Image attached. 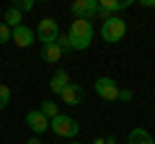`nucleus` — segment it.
<instances>
[{
	"mask_svg": "<svg viewBox=\"0 0 155 144\" xmlns=\"http://www.w3.org/2000/svg\"><path fill=\"white\" fill-rule=\"evenodd\" d=\"M93 23L88 21V18H75V21L70 23V28H67V39H70V49L75 52H83L91 46V41H93Z\"/></svg>",
	"mask_w": 155,
	"mask_h": 144,
	"instance_id": "f257e3e1",
	"label": "nucleus"
},
{
	"mask_svg": "<svg viewBox=\"0 0 155 144\" xmlns=\"http://www.w3.org/2000/svg\"><path fill=\"white\" fill-rule=\"evenodd\" d=\"M101 39L106 44H116V41L124 39V33H127V21L122 16H109L104 23H101Z\"/></svg>",
	"mask_w": 155,
	"mask_h": 144,
	"instance_id": "f03ea898",
	"label": "nucleus"
},
{
	"mask_svg": "<svg viewBox=\"0 0 155 144\" xmlns=\"http://www.w3.org/2000/svg\"><path fill=\"white\" fill-rule=\"evenodd\" d=\"M49 129L52 134H57V136L62 139H75L78 131H80V126H78V121L72 116H65V113H60V116H54L49 121Z\"/></svg>",
	"mask_w": 155,
	"mask_h": 144,
	"instance_id": "7ed1b4c3",
	"label": "nucleus"
},
{
	"mask_svg": "<svg viewBox=\"0 0 155 144\" xmlns=\"http://www.w3.org/2000/svg\"><path fill=\"white\" fill-rule=\"evenodd\" d=\"M34 33H36V41H41V46L44 44H54L57 36H60V26H57L54 18H41Z\"/></svg>",
	"mask_w": 155,
	"mask_h": 144,
	"instance_id": "20e7f679",
	"label": "nucleus"
},
{
	"mask_svg": "<svg viewBox=\"0 0 155 144\" xmlns=\"http://www.w3.org/2000/svg\"><path fill=\"white\" fill-rule=\"evenodd\" d=\"M93 88H96V95L101 100H106V103H114L119 98V83L114 77H98L93 83Z\"/></svg>",
	"mask_w": 155,
	"mask_h": 144,
	"instance_id": "39448f33",
	"label": "nucleus"
},
{
	"mask_svg": "<svg viewBox=\"0 0 155 144\" xmlns=\"http://www.w3.org/2000/svg\"><path fill=\"white\" fill-rule=\"evenodd\" d=\"M129 5H132V0H98V13L96 16H101L106 21L109 16H116V13H122Z\"/></svg>",
	"mask_w": 155,
	"mask_h": 144,
	"instance_id": "423d86ee",
	"label": "nucleus"
},
{
	"mask_svg": "<svg viewBox=\"0 0 155 144\" xmlns=\"http://www.w3.org/2000/svg\"><path fill=\"white\" fill-rule=\"evenodd\" d=\"M70 13L75 18H93L96 13H98V0H75L70 5Z\"/></svg>",
	"mask_w": 155,
	"mask_h": 144,
	"instance_id": "0eeeda50",
	"label": "nucleus"
},
{
	"mask_svg": "<svg viewBox=\"0 0 155 144\" xmlns=\"http://www.w3.org/2000/svg\"><path fill=\"white\" fill-rule=\"evenodd\" d=\"M11 41L16 46H21V49H26V46H31L34 41H36V33H34V28H28L26 23H21L18 28L11 31Z\"/></svg>",
	"mask_w": 155,
	"mask_h": 144,
	"instance_id": "6e6552de",
	"label": "nucleus"
},
{
	"mask_svg": "<svg viewBox=\"0 0 155 144\" xmlns=\"http://www.w3.org/2000/svg\"><path fill=\"white\" fill-rule=\"evenodd\" d=\"M60 98H62V103H67V105H80V103H83V98H85V90H83V85L70 83L60 93Z\"/></svg>",
	"mask_w": 155,
	"mask_h": 144,
	"instance_id": "1a4fd4ad",
	"label": "nucleus"
},
{
	"mask_svg": "<svg viewBox=\"0 0 155 144\" xmlns=\"http://www.w3.org/2000/svg\"><path fill=\"white\" fill-rule=\"evenodd\" d=\"M26 124H28V129H31L34 134H44L47 129H49V118L39 111V108H36V111H28V113H26Z\"/></svg>",
	"mask_w": 155,
	"mask_h": 144,
	"instance_id": "9d476101",
	"label": "nucleus"
},
{
	"mask_svg": "<svg viewBox=\"0 0 155 144\" xmlns=\"http://www.w3.org/2000/svg\"><path fill=\"white\" fill-rule=\"evenodd\" d=\"M67 85H70V75H67V70H57L54 75H52V80H49V90L54 95H60Z\"/></svg>",
	"mask_w": 155,
	"mask_h": 144,
	"instance_id": "9b49d317",
	"label": "nucleus"
},
{
	"mask_svg": "<svg viewBox=\"0 0 155 144\" xmlns=\"http://www.w3.org/2000/svg\"><path fill=\"white\" fill-rule=\"evenodd\" d=\"M62 54H65V52L57 46V41H54V44H44V46H41V59L49 62V64L60 62V59H62Z\"/></svg>",
	"mask_w": 155,
	"mask_h": 144,
	"instance_id": "f8f14e48",
	"label": "nucleus"
},
{
	"mask_svg": "<svg viewBox=\"0 0 155 144\" xmlns=\"http://www.w3.org/2000/svg\"><path fill=\"white\" fill-rule=\"evenodd\" d=\"M129 144H155V139H153V134H150L147 129L137 126V129L129 131Z\"/></svg>",
	"mask_w": 155,
	"mask_h": 144,
	"instance_id": "ddd939ff",
	"label": "nucleus"
},
{
	"mask_svg": "<svg viewBox=\"0 0 155 144\" xmlns=\"http://www.w3.org/2000/svg\"><path fill=\"white\" fill-rule=\"evenodd\" d=\"M21 21H23V16L16 11V8H8V11H5V21H3V23H5V26L11 28V31L21 26Z\"/></svg>",
	"mask_w": 155,
	"mask_h": 144,
	"instance_id": "4468645a",
	"label": "nucleus"
},
{
	"mask_svg": "<svg viewBox=\"0 0 155 144\" xmlns=\"http://www.w3.org/2000/svg\"><path fill=\"white\" fill-rule=\"evenodd\" d=\"M39 111H41V113H44V116H47V118L52 121L54 116H60V105H57L54 100H44V103L39 105Z\"/></svg>",
	"mask_w": 155,
	"mask_h": 144,
	"instance_id": "2eb2a0df",
	"label": "nucleus"
},
{
	"mask_svg": "<svg viewBox=\"0 0 155 144\" xmlns=\"http://www.w3.org/2000/svg\"><path fill=\"white\" fill-rule=\"evenodd\" d=\"M8 103H11V88L0 83V111H3V108H8Z\"/></svg>",
	"mask_w": 155,
	"mask_h": 144,
	"instance_id": "dca6fc26",
	"label": "nucleus"
},
{
	"mask_svg": "<svg viewBox=\"0 0 155 144\" xmlns=\"http://www.w3.org/2000/svg\"><path fill=\"white\" fill-rule=\"evenodd\" d=\"M13 8H16L18 13H28V11H34V0H16V3H13Z\"/></svg>",
	"mask_w": 155,
	"mask_h": 144,
	"instance_id": "f3484780",
	"label": "nucleus"
},
{
	"mask_svg": "<svg viewBox=\"0 0 155 144\" xmlns=\"http://www.w3.org/2000/svg\"><path fill=\"white\" fill-rule=\"evenodd\" d=\"M57 46H60L62 52H70V39H67V33H60V36H57Z\"/></svg>",
	"mask_w": 155,
	"mask_h": 144,
	"instance_id": "a211bd4d",
	"label": "nucleus"
},
{
	"mask_svg": "<svg viewBox=\"0 0 155 144\" xmlns=\"http://www.w3.org/2000/svg\"><path fill=\"white\" fill-rule=\"evenodd\" d=\"M5 41H11V28L0 21V44H5Z\"/></svg>",
	"mask_w": 155,
	"mask_h": 144,
	"instance_id": "6ab92c4d",
	"label": "nucleus"
},
{
	"mask_svg": "<svg viewBox=\"0 0 155 144\" xmlns=\"http://www.w3.org/2000/svg\"><path fill=\"white\" fill-rule=\"evenodd\" d=\"M134 98V93H132V90H122V88H119V98H116V100H124V103H129V100H132Z\"/></svg>",
	"mask_w": 155,
	"mask_h": 144,
	"instance_id": "aec40b11",
	"label": "nucleus"
},
{
	"mask_svg": "<svg viewBox=\"0 0 155 144\" xmlns=\"http://www.w3.org/2000/svg\"><path fill=\"white\" fill-rule=\"evenodd\" d=\"M140 5L142 8H155V0H140Z\"/></svg>",
	"mask_w": 155,
	"mask_h": 144,
	"instance_id": "412c9836",
	"label": "nucleus"
},
{
	"mask_svg": "<svg viewBox=\"0 0 155 144\" xmlns=\"http://www.w3.org/2000/svg\"><path fill=\"white\" fill-rule=\"evenodd\" d=\"M26 144H41V142H39V139H36V136H34V139H28V142H26Z\"/></svg>",
	"mask_w": 155,
	"mask_h": 144,
	"instance_id": "4be33fe9",
	"label": "nucleus"
},
{
	"mask_svg": "<svg viewBox=\"0 0 155 144\" xmlns=\"http://www.w3.org/2000/svg\"><path fill=\"white\" fill-rule=\"evenodd\" d=\"M93 144H106V139H101V136H98V139H93Z\"/></svg>",
	"mask_w": 155,
	"mask_h": 144,
	"instance_id": "5701e85b",
	"label": "nucleus"
},
{
	"mask_svg": "<svg viewBox=\"0 0 155 144\" xmlns=\"http://www.w3.org/2000/svg\"><path fill=\"white\" fill-rule=\"evenodd\" d=\"M106 144H116V139H114V136H109V139H106Z\"/></svg>",
	"mask_w": 155,
	"mask_h": 144,
	"instance_id": "b1692460",
	"label": "nucleus"
},
{
	"mask_svg": "<svg viewBox=\"0 0 155 144\" xmlns=\"http://www.w3.org/2000/svg\"><path fill=\"white\" fill-rule=\"evenodd\" d=\"M70 144H80V142H70Z\"/></svg>",
	"mask_w": 155,
	"mask_h": 144,
	"instance_id": "393cba45",
	"label": "nucleus"
},
{
	"mask_svg": "<svg viewBox=\"0 0 155 144\" xmlns=\"http://www.w3.org/2000/svg\"><path fill=\"white\" fill-rule=\"evenodd\" d=\"M0 16H3V8H0Z\"/></svg>",
	"mask_w": 155,
	"mask_h": 144,
	"instance_id": "a878e982",
	"label": "nucleus"
}]
</instances>
